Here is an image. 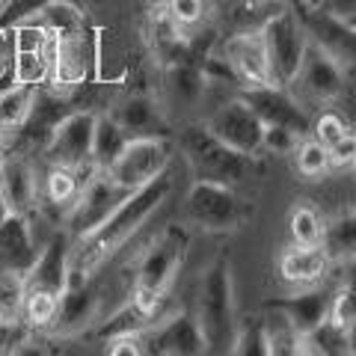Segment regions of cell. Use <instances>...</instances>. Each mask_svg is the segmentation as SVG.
<instances>
[{
  "label": "cell",
  "instance_id": "obj_33",
  "mask_svg": "<svg viewBox=\"0 0 356 356\" xmlns=\"http://www.w3.org/2000/svg\"><path fill=\"white\" fill-rule=\"evenodd\" d=\"M229 353H238V356H261V353H267L264 318L252 315V318L238 321V327H235V339H232Z\"/></svg>",
  "mask_w": 356,
  "mask_h": 356
},
{
  "label": "cell",
  "instance_id": "obj_37",
  "mask_svg": "<svg viewBox=\"0 0 356 356\" xmlns=\"http://www.w3.org/2000/svg\"><path fill=\"white\" fill-rule=\"evenodd\" d=\"M303 140V134H297L291 128L282 125H264L261 134V152H273V154H291L297 149V143Z\"/></svg>",
  "mask_w": 356,
  "mask_h": 356
},
{
  "label": "cell",
  "instance_id": "obj_43",
  "mask_svg": "<svg viewBox=\"0 0 356 356\" xmlns=\"http://www.w3.org/2000/svg\"><path fill=\"white\" fill-rule=\"evenodd\" d=\"M13 57H15L13 30L0 27V81H3V77H13Z\"/></svg>",
  "mask_w": 356,
  "mask_h": 356
},
{
  "label": "cell",
  "instance_id": "obj_13",
  "mask_svg": "<svg viewBox=\"0 0 356 356\" xmlns=\"http://www.w3.org/2000/svg\"><path fill=\"white\" fill-rule=\"evenodd\" d=\"M72 270V238L69 232H54L44 247H39V255L33 267L24 273V291H44L54 297H63L69 285Z\"/></svg>",
  "mask_w": 356,
  "mask_h": 356
},
{
  "label": "cell",
  "instance_id": "obj_24",
  "mask_svg": "<svg viewBox=\"0 0 356 356\" xmlns=\"http://www.w3.org/2000/svg\"><path fill=\"white\" fill-rule=\"evenodd\" d=\"M116 122L128 137H163V116L146 95H131L116 107Z\"/></svg>",
  "mask_w": 356,
  "mask_h": 356
},
{
  "label": "cell",
  "instance_id": "obj_11",
  "mask_svg": "<svg viewBox=\"0 0 356 356\" xmlns=\"http://www.w3.org/2000/svg\"><path fill=\"white\" fill-rule=\"evenodd\" d=\"M205 128L214 134L217 140L226 143V146L238 149L243 154H259L261 152L264 125L241 95L232 98V102H222L214 113L205 119Z\"/></svg>",
  "mask_w": 356,
  "mask_h": 356
},
{
  "label": "cell",
  "instance_id": "obj_12",
  "mask_svg": "<svg viewBox=\"0 0 356 356\" xmlns=\"http://www.w3.org/2000/svg\"><path fill=\"white\" fill-rule=\"evenodd\" d=\"M143 341H146V353H161V356L208 353L205 336L191 312H172L166 318H158L154 324L143 330Z\"/></svg>",
  "mask_w": 356,
  "mask_h": 356
},
{
  "label": "cell",
  "instance_id": "obj_5",
  "mask_svg": "<svg viewBox=\"0 0 356 356\" xmlns=\"http://www.w3.org/2000/svg\"><path fill=\"white\" fill-rule=\"evenodd\" d=\"M259 33H261L264 54H267V69H270V86L288 89L300 72L303 51L309 44L303 24L294 15V9H280L276 15L264 21V27Z\"/></svg>",
  "mask_w": 356,
  "mask_h": 356
},
{
  "label": "cell",
  "instance_id": "obj_41",
  "mask_svg": "<svg viewBox=\"0 0 356 356\" xmlns=\"http://www.w3.org/2000/svg\"><path fill=\"white\" fill-rule=\"evenodd\" d=\"M30 327L18 318H0V353H15L21 344H27Z\"/></svg>",
  "mask_w": 356,
  "mask_h": 356
},
{
  "label": "cell",
  "instance_id": "obj_9",
  "mask_svg": "<svg viewBox=\"0 0 356 356\" xmlns=\"http://www.w3.org/2000/svg\"><path fill=\"white\" fill-rule=\"evenodd\" d=\"M92 128H95L92 110H69L54 125L48 140H44L48 161L60 166H72V170L92 166Z\"/></svg>",
  "mask_w": 356,
  "mask_h": 356
},
{
  "label": "cell",
  "instance_id": "obj_25",
  "mask_svg": "<svg viewBox=\"0 0 356 356\" xmlns=\"http://www.w3.org/2000/svg\"><path fill=\"white\" fill-rule=\"evenodd\" d=\"M131 137L125 128L116 122L113 113H95V128H92V166L107 170L110 163L119 158V152L125 149Z\"/></svg>",
  "mask_w": 356,
  "mask_h": 356
},
{
  "label": "cell",
  "instance_id": "obj_8",
  "mask_svg": "<svg viewBox=\"0 0 356 356\" xmlns=\"http://www.w3.org/2000/svg\"><path fill=\"white\" fill-rule=\"evenodd\" d=\"M170 143L163 137H131L119 158L107 166V172L116 178L122 187L137 191V187L161 178L170 170Z\"/></svg>",
  "mask_w": 356,
  "mask_h": 356
},
{
  "label": "cell",
  "instance_id": "obj_29",
  "mask_svg": "<svg viewBox=\"0 0 356 356\" xmlns=\"http://www.w3.org/2000/svg\"><path fill=\"white\" fill-rule=\"evenodd\" d=\"M297 353H315V356H341L348 353V336L344 330L336 327L327 318L324 324H318L315 330H309L297 341Z\"/></svg>",
  "mask_w": 356,
  "mask_h": 356
},
{
  "label": "cell",
  "instance_id": "obj_23",
  "mask_svg": "<svg viewBox=\"0 0 356 356\" xmlns=\"http://www.w3.org/2000/svg\"><path fill=\"white\" fill-rule=\"evenodd\" d=\"M330 303H332V288H321V282H318V285H306L300 294L273 300L270 306L282 309L288 321L294 324V330L303 336V332L315 330L318 324H324L330 315Z\"/></svg>",
  "mask_w": 356,
  "mask_h": 356
},
{
  "label": "cell",
  "instance_id": "obj_46",
  "mask_svg": "<svg viewBox=\"0 0 356 356\" xmlns=\"http://www.w3.org/2000/svg\"><path fill=\"white\" fill-rule=\"evenodd\" d=\"M344 21H348V24H350V27L356 30V13H353V15H348V18H344Z\"/></svg>",
  "mask_w": 356,
  "mask_h": 356
},
{
  "label": "cell",
  "instance_id": "obj_19",
  "mask_svg": "<svg viewBox=\"0 0 356 356\" xmlns=\"http://www.w3.org/2000/svg\"><path fill=\"white\" fill-rule=\"evenodd\" d=\"M39 255L30 214H9L0 222V270L24 276Z\"/></svg>",
  "mask_w": 356,
  "mask_h": 356
},
{
  "label": "cell",
  "instance_id": "obj_45",
  "mask_svg": "<svg viewBox=\"0 0 356 356\" xmlns=\"http://www.w3.org/2000/svg\"><path fill=\"white\" fill-rule=\"evenodd\" d=\"M9 214H13V211H9V205H6V199H3V193H0V222H3Z\"/></svg>",
  "mask_w": 356,
  "mask_h": 356
},
{
  "label": "cell",
  "instance_id": "obj_4",
  "mask_svg": "<svg viewBox=\"0 0 356 356\" xmlns=\"http://www.w3.org/2000/svg\"><path fill=\"white\" fill-rule=\"evenodd\" d=\"M199 330L205 336L211 353H226L235 339V288H232V270L226 259H217L205 267L196 288V312H193Z\"/></svg>",
  "mask_w": 356,
  "mask_h": 356
},
{
  "label": "cell",
  "instance_id": "obj_44",
  "mask_svg": "<svg viewBox=\"0 0 356 356\" xmlns=\"http://www.w3.org/2000/svg\"><path fill=\"white\" fill-rule=\"evenodd\" d=\"M344 336H348V353L356 356V318L350 321L348 327H344Z\"/></svg>",
  "mask_w": 356,
  "mask_h": 356
},
{
  "label": "cell",
  "instance_id": "obj_3",
  "mask_svg": "<svg viewBox=\"0 0 356 356\" xmlns=\"http://www.w3.org/2000/svg\"><path fill=\"white\" fill-rule=\"evenodd\" d=\"M181 146L187 166L196 181H217L238 187L241 181H247L255 172H261L259 154H243L238 149L226 146L222 140H217L205 125H193L181 131Z\"/></svg>",
  "mask_w": 356,
  "mask_h": 356
},
{
  "label": "cell",
  "instance_id": "obj_28",
  "mask_svg": "<svg viewBox=\"0 0 356 356\" xmlns=\"http://www.w3.org/2000/svg\"><path fill=\"white\" fill-rule=\"evenodd\" d=\"M327 318L341 330L356 318V259L341 261V276L339 285L332 288V303Z\"/></svg>",
  "mask_w": 356,
  "mask_h": 356
},
{
  "label": "cell",
  "instance_id": "obj_27",
  "mask_svg": "<svg viewBox=\"0 0 356 356\" xmlns=\"http://www.w3.org/2000/svg\"><path fill=\"white\" fill-rule=\"evenodd\" d=\"M81 184H83V178H77V170H72V166L51 163L48 175H44V187H42V191H44V199H48L54 208H60L63 214H69L77 193H81Z\"/></svg>",
  "mask_w": 356,
  "mask_h": 356
},
{
  "label": "cell",
  "instance_id": "obj_31",
  "mask_svg": "<svg viewBox=\"0 0 356 356\" xmlns=\"http://www.w3.org/2000/svg\"><path fill=\"white\" fill-rule=\"evenodd\" d=\"M264 339H267V353H273V356H294L300 332L294 330V324L288 321V315L282 309L270 306V312L264 315Z\"/></svg>",
  "mask_w": 356,
  "mask_h": 356
},
{
  "label": "cell",
  "instance_id": "obj_1",
  "mask_svg": "<svg viewBox=\"0 0 356 356\" xmlns=\"http://www.w3.org/2000/svg\"><path fill=\"white\" fill-rule=\"evenodd\" d=\"M170 178L166 172L154 181L131 191L122 202L113 208L102 226H95L89 235H83L81 241L72 243V270L69 280H86V276H95L102 267H107L116 255L128 247V243L137 238V232L146 226L154 217L166 196H170Z\"/></svg>",
  "mask_w": 356,
  "mask_h": 356
},
{
  "label": "cell",
  "instance_id": "obj_6",
  "mask_svg": "<svg viewBox=\"0 0 356 356\" xmlns=\"http://www.w3.org/2000/svg\"><path fill=\"white\" fill-rule=\"evenodd\" d=\"M128 193H131L128 187H122L107 170L92 166V170H89V178H83L81 193H77L72 211L65 214V232H69L72 243L81 241L83 235H89L95 226H102Z\"/></svg>",
  "mask_w": 356,
  "mask_h": 356
},
{
  "label": "cell",
  "instance_id": "obj_14",
  "mask_svg": "<svg viewBox=\"0 0 356 356\" xmlns=\"http://www.w3.org/2000/svg\"><path fill=\"white\" fill-rule=\"evenodd\" d=\"M15 57H13V83L39 86L51 77V33L44 27L18 24L13 30Z\"/></svg>",
  "mask_w": 356,
  "mask_h": 356
},
{
  "label": "cell",
  "instance_id": "obj_40",
  "mask_svg": "<svg viewBox=\"0 0 356 356\" xmlns=\"http://www.w3.org/2000/svg\"><path fill=\"white\" fill-rule=\"evenodd\" d=\"M104 353L110 356H140L146 353V341H143V330L119 332V336L104 339Z\"/></svg>",
  "mask_w": 356,
  "mask_h": 356
},
{
  "label": "cell",
  "instance_id": "obj_2",
  "mask_svg": "<svg viewBox=\"0 0 356 356\" xmlns=\"http://www.w3.org/2000/svg\"><path fill=\"white\" fill-rule=\"evenodd\" d=\"M187 243H191V235H187L184 226H166L140 255L128 303L137 309L149 324H154V321L161 318V303H163V297L170 294L175 276L184 264Z\"/></svg>",
  "mask_w": 356,
  "mask_h": 356
},
{
  "label": "cell",
  "instance_id": "obj_36",
  "mask_svg": "<svg viewBox=\"0 0 356 356\" xmlns=\"http://www.w3.org/2000/svg\"><path fill=\"white\" fill-rule=\"evenodd\" d=\"M60 3V0H6L0 6V27L3 30H15L18 24H27V21H36L44 9Z\"/></svg>",
  "mask_w": 356,
  "mask_h": 356
},
{
  "label": "cell",
  "instance_id": "obj_38",
  "mask_svg": "<svg viewBox=\"0 0 356 356\" xmlns=\"http://www.w3.org/2000/svg\"><path fill=\"white\" fill-rule=\"evenodd\" d=\"M163 13L175 27H196L205 18V0H166Z\"/></svg>",
  "mask_w": 356,
  "mask_h": 356
},
{
  "label": "cell",
  "instance_id": "obj_16",
  "mask_svg": "<svg viewBox=\"0 0 356 356\" xmlns=\"http://www.w3.org/2000/svg\"><path fill=\"white\" fill-rule=\"evenodd\" d=\"M92 63L83 24H72L65 30L51 33V77L57 86H77L83 83Z\"/></svg>",
  "mask_w": 356,
  "mask_h": 356
},
{
  "label": "cell",
  "instance_id": "obj_32",
  "mask_svg": "<svg viewBox=\"0 0 356 356\" xmlns=\"http://www.w3.org/2000/svg\"><path fill=\"white\" fill-rule=\"evenodd\" d=\"M324 226L327 222L321 220V214L312 205H297L288 217V232H291L294 243H303V247H312V243L324 241Z\"/></svg>",
  "mask_w": 356,
  "mask_h": 356
},
{
  "label": "cell",
  "instance_id": "obj_20",
  "mask_svg": "<svg viewBox=\"0 0 356 356\" xmlns=\"http://www.w3.org/2000/svg\"><path fill=\"white\" fill-rule=\"evenodd\" d=\"M98 306H102V291H98L95 276L86 280H69L60 297V309L54 318V327L60 332H81L89 321H95Z\"/></svg>",
  "mask_w": 356,
  "mask_h": 356
},
{
  "label": "cell",
  "instance_id": "obj_15",
  "mask_svg": "<svg viewBox=\"0 0 356 356\" xmlns=\"http://www.w3.org/2000/svg\"><path fill=\"white\" fill-rule=\"evenodd\" d=\"M291 86L303 89L315 102H336L344 89V65L309 39L303 51V63H300V72Z\"/></svg>",
  "mask_w": 356,
  "mask_h": 356
},
{
  "label": "cell",
  "instance_id": "obj_10",
  "mask_svg": "<svg viewBox=\"0 0 356 356\" xmlns=\"http://www.w3.org/2000/svg\"><path fill=\"white\" fill-rule=\"evenodd\" d=\"M294 15L300 18L306 36L321 44L327 54H332L341 65H356V30L344 18L324 13L315 6V0H297Z\"/></svg>",
  "mask_w": 356,
  "mask_h": 356
},
{
  "label": "cell",
  "instance_id": "obj_22",
  "mask_svg": "<svg viewBox=\"0 0 356 356\" xmlns=\"http://www.w3.org/2000/svg\"><path fill=\"white\" fill-rule=\"evenodd\" d=\"M0 193H3L13 214H33L39 202V181L30 161L6 158L0 163Z\"/></svg>",
  "mask_w": 356,
  "mask_h": 356
},
{
  "label": "cell",
  "instance_id": "obj_35",
  "mask_svg": "<svg viewBox=\"0 0 356 356\" xmlns=\"http://www.w3.org/2000/svg\"><path fill=\"white\" fill-rule=\"evenodd\" d=\"M57 309H60V297L44 294V291H24L21 315H24L27 327H54Z\"/></svg>",
  "mask_w": 356,
  "mask_h": 356
},
{
  "label": "cell",
  "instance_id": "obj_34",
  "mask_svg": "<svg viewBox=\"0 0 356 356\" xmlns=\"http://www.w3.org/2000/svg\"><path fill=\"white\" fill-rule=\"evenodd\" d=\"M294 161H297V172L303 178H321L324 172H330V149L315 137L297 143Z\"/></svg>",
  "mask_w": 356,
  "mask_h": 356
},
{
  "label": "cell",
  "instance_id": "obj_47",
  "mask_svg": "<svg viewBox=\"0 0 356 356\" xmlns=\"http://www.w3.org/2000/svg\"><path fill=\"white\" fill-rule=\"evenodd\" d=\"M353 172H356V163H353Z\"/></svg>",
  "mask_w": 356,
  "mask_h": 356
},
{
  "label": "cell",
  "instance_id": "obj_7",
  "mask_svg": "<svg viewBox=\"0 0 356 356\" xmlns=\"http://www.w3.org/2000/svg\"><path fill=\"white\" fill-rule=\"evenodd\" d=\"M250 208L235 193V187L217 181H193L184 196V217L187 222L205 232H232L247 220Z\"/></svg>",
  "mask_w": 356,
  "mask_h": 356
},
{
  "label": "cell",
  "instance_id": "obj_39",
  "mask_svg": "<svg viewBox=\"0 0 356 356\" xmlns=\"http://www.w3.org/2000/svg\"><path fill=\"white\" fill-rule=\"evenodd\" d=\"M309 134L315 137L318 143H324V146H332L339 137H344L348 134V125H344V119L339 113H332V110H327V113H321L315 119V125L309 128Z\"/></svg>",
  "mask_w": 356,
  "mask_h": 356
},
{
  "label": "cell",
  "instance_id": "obj_30",
  "mask_svg": "<svg viewBox=\"0 0 356 356\" xmlns=\"http://www.w3.org/2000/svg\"><path fill=\"white\" fill-rule=\"evenodd\" d=\"M324 250L330 252L332 261H348L356 259V214L336 217L332 222L324 226Z\"/></svg>",
  "mask_w": 356,
  "mask_h": 356
},
{
  "label": "cell",
  "instance_id": "obj_26",
  "mask_svg": "<svg viewBox=\"0 0 356 356\" xmlns=\"http://www.w3.org/2000/svg\"><path fill=\"white\" fill-rule=\"evenodd\" d=\"M36 89L39 86H27V83H13V86L0 89V131L24 128V122L33 110Z\"/></svg>",
  "mask_w": 356,
  "mask_h": 356
},
{
  "label": "cell",
  "instance_id": "obj_21",
  "mask_svg": "<svg viewBox=\"0 0 356 356\" xmlns=\"http://www.w3.org/2000/svg\"><path fill=\"white\" fill-rule=\"evenodd\" d=\"M332 267L330 252L324 250V243H312V247H303V243H294L288 247L280 259V273L288 285L306 288V285H318L327 280Z\"/></svg>",
  "mask_w": 356,
  "mask_h": 356
},
{
  "label": "cell",
  "instance_id": "obj_17",
  "mask_svg": "<svg viewBox=\"0 0 356 356\" xmlns=\"http://www.w3.org/2000/svg\"><path fill=\"white\" fill-rule=\"evenodd\" d=\"M241 98L252 107V113L261 119V125H282V128H291L297 134H309L312 122L306 116V110L297 104V98H291L282 86H252V89H243Z\"/></svg>",
  "mask_w": 356,
  "mask_h": 356
},
{
  "label": "cell",
  "instance_id": "obj_42",
  "mask_svg": "<svg viewBox=\"0 0 356 356\" xmlns=\"http://www.w3.org/2000/svg\"><path fill=\"white\" fill-rule=\"evenodd\" d=\"M330 149V170H353L356 163V134H344Z\"/></svg>",
  "mask_w": 356,
  "mask_h": 356
},
{
  "label": "cell",
  "instance_id": "obj_18",
  "mask_svg": "<svg viewBox=\"0 0 356 356\" xmlns=\"http://www.w3.org/2000/svg\"><path fill=\"white\" fill-rule=\"evenodd\" d=\"M222 60L235 74V81L243 89L252 86H267L270 83V69H267V54H264V42L261 33H238V36L226 39L222 44Z\"/></svg>",
  "mask_w": 356,
  "mask_h": 356
}]
</instances>
